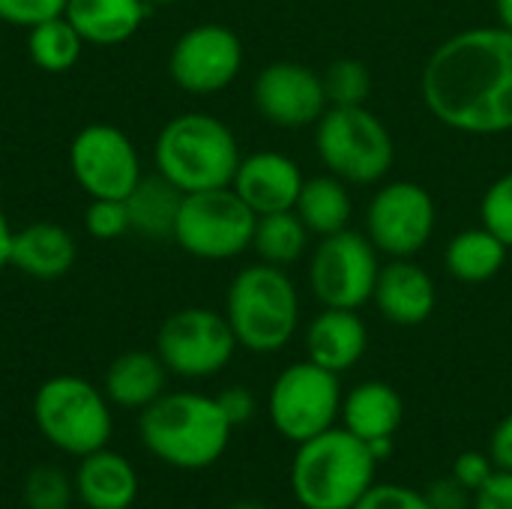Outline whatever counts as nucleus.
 I'll use <instances>...</instances> for the list:
<instances>
[{
	"label": "nucleus",
	"mask_w": 512,
	"mask_h": 509,
	"mask_svg": "<svg viewBox=\"0 0 512 509\" xmlns=\"http://www.w3.org/2000/svg\"><path fill=\"white\" fill-rule=\"evenodd\" d=\"M378 459L369 444L342 429H327L297 444L291 492L303 509H354L375 486Z\"/></svg>",
	"instance_id": "nucleus-3"
},
{
	"label": "nucleus",
	"mask_w": 512,
	"mask_h": 509,
	"mask_svg": "<svg viewBox=\"0 0 512 509\" xmlns=\"http://www.w3.org/2000/svg\"><path fill=\"white\" fill-rule=\"evenodd\" d=\"M225 318L240 348L252 354L282 351L300 324V297L285 267L264 261L243 267L228 285Z\"/></svg>",
	"instance_id": "nucleus-5"
},
{
	"label": "nucleus",
	"mask_w": 512,
	"mask_h": 509,
	"mask_svg": "<svg viewBox=\"0 0 512 509\" xmlns=\"http://www.w3.org/2000/svg\"><path fill=\"white\" fill-rule=\"evenodd\" d=\"M378 249L366 231H336L321 237L309 258V291L324 309H363L372 303L381 273Z\"/></svg>",
	"instance_id": "nucleus-10"
},
{
	"label": "nucleus",
	"mask_w": 512,
	"mask_h": 509,
	"mask_svg": "<svg viewBox=\"0 0 512 509\" xmlns=\"http://www.w3.org/2000/svg\"><path fill=\"white\" fill-rule=\"evenodd\" d=\"M216 402H219V408L225 411V417H228V423L234 429L249 423L252 414H255V396L246 387H228V390H222L216 396Z\"/></svg>",
	"instance_id": "nucleus-37"
},
{
	"label": "nucleus",
	"mask_w": 512,
	"mask_h": 509,
	"mask_svg": "<svg viewBox=\"0 0 512 509\" xmlns=\"http://www.w3.org/2000/svg\"><path fill=\"white\" fill-rule=\"evenodd\" d=\"M372 303L384 321L396 327H420L435 315L438 288L429 270L414 258H390L381 264Z\"/></svg>",
	"instance_id": "nucleus-17"
},
{
	"label": "nucleus",
	"mask_w": 512,
	"mask_h": 509,
	"mask_svg": "<svg viewBox=\"0 0 512 509\" xmlns=\"http://www.w3.org/2000/svg\"><path fill=\"white\" fill-rule=\"evenodd\" d=\"M474 509H512V474L495 471L492 480L474 492Z\"/></svg>",
	"instance_id": "nucleus-36"
},
{
	"label": "nucleus",
	"mask_w": 512,
	"mask_h": 509,
	"mask_svg": "<svg viewBox=\"0 0 512 509\" xmlns=\"http://www.w3.org/2000/svg\"><path fill=\"white\" fill-rule=\"evenodd\" d=\"M147 0H69L66 18L90 45H120L147 18Z\"/></svg>",
	"instance_id": "nucleus-22"
},
{
	"label": "nucleus",
	"mask_w": 512,
	"mask_h": 509,
	"mask_svg": "<svg viewBox=\"0 0 512 509\" xmlns=\"http://www.w3.org/2000/svg\"><path fill=\"white\" fill-rule=\"evenodd\" d=\"M165 363L150 351H126L105 372V396L117 408L144 411L165 393Z\"/></svg>",
	"instance_id": "nucleus-23"
},
{
	"label": "nucleus",
	"mask_w": 512,
	"mask_h": 509,
	"mask_svg": "<svg viewBox=\"0 0 512 509\" xmlns=\"http://www.w3.org/2000/svg\"><path fill=\"white\" fill-rule=\"evenodd\" d=\"M84 228L96 240L123 237L126 231H132L126 201H120V198H90V204L84 210Z\"/></svg>",
	"instance_id": "nucleus-32"
},
{
	"label": "nucleus",
	"mask_w": 512,
	"mask_h": 509,
	"mask_svg": "<svg viewBox=\"0 0 512 509\" xmlns=\"http://www.w3.org/2000/svg\"><path fill=\"white\" fill-rule=\"evenodd\" d=\"M435 120L465 135L512 132V33L471 27L441 42L420 75Z\"/></svg>",
	"instance_id": "nucleus-1"
},
{
	"label": "nucleus",
	"mask_w": 512,
	"mask_h": 509,
	"mask_svg": "<svg viewBox=\"0 0 512 509\" xmlns=\"http://www.w3.org/2000/svg\"><path fill=\"white\" fill-rule=\"evenodd\" d=\"M489 459L495 462L498 471H510L512 474V414H507V417L498 423V429L492 432Z\"/></svg>",
	"instance_id": "nucleus-39"
},
{
	"label": "nucleus",
	"mask_w": 512,
	"mask_h": 509,
	"mask_svg": "<svg viewBox=\"0 0 512 509\" xmlns=\"http://www.w3.org/2000/svg\"><path fill=\"white\" fill-rule=\"evenodd\" d=\"M231 509H270V507H264V504H258V501H240V504H234Z\"/></svg>",
	"instance_id": "nucleus-42"
},
{
	"label": "nucleus",
	"mask_w": 512,
	"mask_h": 509,
	"mask_svg": "<svg viewBox=\"0 0 512 509\" xmlns=\"http://www.w3.org/2000/svg\"><path fill=\"white\" fill-rule=\"evenodd\" d=\"M237 351V336L222 312L189 306L168 315L156 333V354L180 378H210Z\"/></svg>",
	"instance_id": "nucleus-11"
},
{
	"label": "nucleus",
	"mask_w": 512,
	"mask_h": 509,
	"mask_svg": "<svg viewBox=\"0 0 512 509\" xmlns=\"http://www.w3.org/2000/svg\"><path fill=\"white\" fill-rule=\"evenodd\" d=\"M240 159L234 132L219 117L201 111L171 117L153 144L156 171L183 195L231 186Z\"/></svg>",
	"instance_id": "nucleus-4"
},
{
	"label": "nucleus",
	"mask_w": 512,
	"mask_h": 509,
	"mask_svg": "<svg viewBox=\"0 0 512 509\" xmlns=\"http://www.w3.org/2000/svg\"><path fill=\"white\" fill-rule=\"evenodd\" d=\"M339 417L351 435L372 444V441L396 438L402 417H405V405H402V396L390 384L363 381L342 399Z\"/></svg>",
	"instance_id": "nucleus-21"
},
{
	"label": "nucleus",
	"mask_w": 512,
	"mask_h": 509,
	"mask_svg": "<svg viewBox=\"0 0 512 509\" xmlns=\"http://www.w3.org/2000/svg\"><path fill=\"white\" fill-rule=\"evenodd\" d=\"M258 114L279 129H306L330 108L321 75L294 60H276L264 66L252 84Z\"/></svg>",
	"instance_id": "nucleus-15"
},
{
	"label": "nucleus",
	"mask_w": 512,
	"mask_h": 509,
	"mask_svg": "<svg viewBox=\"0 0 512 509\" xmlns=\"http://www.w3.org/2000/svg\"><path fill=\"white\" fill-rule=\"evenodd\" d=\"M498 468H495V462L489 459V453H477V450H468V453H462L456 462H453V477L474 495L477 489H483L489 480H492V474H495Z\"/></svg>",
	"instance_id": "nucleus-35"
},
{
	"label": "nucleus",
	"mask_w": 512,
	"mask_h": 509,
	"mask_svg": "<svg viewBox=\"0 0 512 509\" xmlns=\"http://www.w3.org/2000/svg\"><path fill=\"white\" fill-rule=\"evenodd\" d=\"M342 384L336 372L321 369L312 360L294 363L279 372L270 387L267 411L273 429L291 441L303 444L336 426L342 414Z\"/></svg>",
	"instance_id": "nucleus-9"
},
{
	"label": "nucleus",
	"mask_w": 512,
	"mask_h": 509,
	"mask_svg": "<svg viewBox=\"0 0 512 509\" xmlns=\"http://www.w3.org/2000/svg\"><path fill=\"white\" fill-rule=\"evenodd\" d=\"M24 504L27 509H69L72 483L54 465H36L24 480Z\"/></svg>",
	"instance_id": "nucleus-30"
},
{
	"label": "nucleus",
	"mask_w": 512,
	"mask_h": 509,
	"mask_svg": "<svg viewBox=\"0 0 512 509\" xmlns=\"http://www.w3.org/2000/svg\"><path fill=\"white\" fill-rule=\"evenodd\" d=\"M150 6H168V3H180V0H147Z\"/></svg>",
	"instance_id": "nucleus-43"
},
{
	"label": "nucleus",
	"mask_w": 512,
	"mask_h": 509,
	"mask_svg": "<svg viewBox=\"0 0 512 509\" xmlns=\"http://www.w3.org/2000/svg\"><path fill=\"white\" fill-rule=\"evenodd\" d=\"M324 93L330 105H366L372 93V72L363 60L354 57H339L333 60L324 75Z\"/></svg>",
	"instance_id": "nucleus-29"
},
{
	"label": "nucleus",
	"mask_w": 512,
	"mask_h": 509,
	"mask_svg": "<svg viewBox=\"0 0 512 509\" xmlns=\"http://www.w3.org/2000/svg\"><path fill=\"white\" fill-rule=\"evenodd\" d=\"M180 201H183V192L171 180H165L159 171L156 177H141L135 189L126 195L129 228L144 237H171Z\"/></svg>",
	"instance_id": "nucleus-26"
},
{
	"label": "nucleus",
	"mask_w": 512,
	"mask_h": 509,
	"mask_svg": "<svg viewBox=\"0 0 512 509\" xmlns=\"http://www.w3.org/2000/svg\"><path fill=\"white\" fill-rule=\"evenodd\" d=\"M294 213L303 219L309 234L318 237V240L351 228L354 201H351L348 183L339 180L330 171L318 174V177H306L303 189H300V198L294 204Z\"/></svg>",
	"instance_id": "nucleus-24"
},
{
	"label": "nucleus",
	"mask_w": 512,
	"mask_h": 509,
	"mask_svg": "<svg viewBox=\"0 0 512 509\" xmlns=\"http://www.w3.org/2000/svg\"><path fill=\"white\" fill-rule=\"evenodd\" d=\"M426 498H429L432 509H468L474 504V495L456 477L432 483L429 492H426Z\"/></svg>",
	"instance_id": "nucleus-38"
},
{
	"label": "nucleus",
	"mask_w": 512,
	"mask_h": 509,
	"mask_svg": "<svg viewBox=\"0 0 512 509\" xmlns=\"http://www.w3.org/2000/svg\"><path fill=\"white\" fill-rule=\"evenodd\" d=\"M354 509H432L426 492L399 483H375Z\"/></svg>",
	"instance_id": "nucleus-33"
},
{
	"label": "nucleus",
	"mask_w": 512,
	"mask_h": 509,
	"mask_svg": "<svg viewBox=\"0 0 512 509\" xmlns=\"http://www.w3.org/2000/svg\"><path fill=\"white\" fill-rule=\"evenodd\" d=\"M69 0H0V21L15 27H36L66 12Z\"/></svg>",
	"instance_id": "nucleus-34"
},
{
	"label": "nucleus",
	"mask_w": 512,
	"mask_h": 509,
	"mask_svg": "<svg viewBox=\"0 0 512 509\" xmlns=\"http://www.w3.org/2000/svg\"><path fill=\"white\" fill-rule=\"evenodd\" d=\"M75 240L63 225L33 222L12 234L9 264L33 279H60L75 264Z\"/></svg>",
	"instance_id": "nucleus-20"
},
{
	"label": "nucleus",
	"mask_w": 512,
	"mask_h": 509,
	"mask_svg": "<svg viewBox=\"0 0 512 509\" xmlns=\"http://www.w3.org/2000/svg\"><path fill=\"white\" fill-rule=\"evenodd\" d=\"M480 225H486L507 249H512V171L501 174L480 201Z\"/></svg>",
	"instance_id": "nucleus-31"
},
{
	"label": "nucleus",
	"mask_w": 512,
	"mask_h": 509,
	"mask_svg": "<svg viewBox=\"0 0 512 509\" xmlns=\"http://www.w3.org/2000/svg\"><path fill=\"white\" fill-rule=\"evenodd\" d=\"M138 432L159 462L180 471H201L222 459L234 426L213 396L162 393L141 411Z\"/></svg>",
	"instance_id": "nucleus-2"
},
{
	"label": "nucleus",
	"mask_w": 512,
	"mask_h": 509,
	"mask_svg": "<svg viewBox=\"0 0 512 509\" xmlns=\"http://www.w3.org/2000/svg\"><path fill=\"white\" fill-rule=\"evenodd\" d=\"M309 228L294 210H279L255 219L252 249L264 264L273 267H291L297 264L309 249Z\"/></svg>",
	"instance_id": "nucleus-27"
},
{
	"label": "nucleus",
	"mask_w": 512,
	"mask_h": 509,
	"mask_svg": "<svg viewBox=\"0 0 512 509\" xmlns=\"http://www.w3.org/2000/svg\"><path fill=\"white\" fill-rule=\"evenodd\" d=\"M507 255L510 249L486 225H480V228H465L450 237L444 249V264L456 282L483 285V282H492L504 270Z\"/></svg>",
	"instance_id": "nucleus-25"
},
{
	"label": "nucleus",
	"mask_w": 512,
	"mask_h": 509,
	"mask_svg": "<svg viewBox=\"0 0 512 509\" xmlns=\"http://www.w3.org/2000/svg\"><path fill=\"white\" fill-rule=\"evenodd\" d=\"M81 48H84V39L78 36V30L69 24L66 15L48 18V21L30 27V33H27L30 60L45 72L72 69L81 57Z\"/></svg>",
	"instance_id": "nucleus-28"
},
{
	"label": "nucleus",
	"mask_w": 512,
	"mask_h": 509,
	"mask_svg": "<svg viewBox=\"0 0 512 509\" xmlns=\"http://www.w3.org/2000/svg\"><path fill=\"white\" fill-rule=\"evenodd\" d=\"M69 168L75 183L90 198L126 201V195L144 177L135 144L108 123H90L72 138Z\"/></svg>",
	"instance_id": "nucleus-13"
},
{
	"label": "nucleus",
	"mask_w": 512,
	"mask_h": 509,
	"mask_svg": "<svg viewBox=\"0 0 512 509\" xmlns=\"http://www.w3.org/2000/svg\"><path fill=\"white\" fill-rule=\"evenodd\" d=\"M495 12H498V27L512 33V0H495Z\"/></svg>",
	"instance_id": "nucleus-41"
},
{
	"label": "nucleus",
	"mask_w": 512,
	"mask_h": 509,
	"mask_svg": "<svg viewBox=\"0 0 512 509\" xmlns=\"http://www.w3.org/2000/svg\"><path fill=\"white\" fill-rule=\"evenodd\" d=\"M75 495L87 509H129L138 498V474L123 456L96 450L78 465Z\"/></svg>",
	"instance_id": "nucleus-19"
},
{
	"label": "nucleus",
	"mask_w": 512,
	"mask_h": 509,
	"mask_svg": "<svg viewBox=\"0 0 512 509\" xmlns=\"http://www.w3.org/2000/svg\"><path fill=\"white\" fill-rule=\"evenodd\" d=\"M255 213L231 189L186 192L174 222V243L201 261H228L252 249Z\"/></svg>",
	"instance_id": "nucleus-8"
},
{
	"label": "nucleus",
	"mask_w": 512,
	"mask_h": 509,
	"mask_svg": "<svg viewBox=\"0 0 512 509\" xmlns=\"http://www.w3.org/2000/svg\"><path fill=\"white\" fill-rule=\"evenodd\" d=\"M12 228H9V222H6V213L0 210V270L9 264V255H12Z\"/></svg>",
	"instance_id": "nucleus-40"
},
{
	"label": "nucleus",
	"mask_w": 512,
	"mask_h": 509,
	"mask_svg": "<svg viewBox=\"0 0 512 509\" xmlns=\"http://www.w3.org/2000/svg\"><path fill=\"white\" fill-rule=\"evenodd\" d=\"M243 69V42L225 24H198L186 30L168 57L174 84L186 93H219L234 84Z\"/></svg>",
	"instance_id": "nucleus-14"
},
{
	"label": "nucleus",
	"mask_w": 512,
	"mask_h": 509,
	"mask_svg": "<svg viewBox=\"0 0 512 509\" xmlns=\"http://www.w3.org/2000/svg\"><path fill=\"white\" fill-rule=\"evenodd\" d=\"M33 423L51 447L84 459L111 438L108 396L75 375L48 378L33 396Z\"/></svg>",
	"instance_id": "nucleus-7"
},
{
	"label": "nucleus",
	"mask_w": 512,
	"mask_h": 509,
	"mask_svg": "<svg viewBox=\"0 0 512 509\" xmlns=\"http://www.w3.org/2000/svg\"><path fill=\"white\" fill-rule=\"evenodd\" d=\"M369 348L366 321L357 309H321L306 327V360L327 372L354 369Z\"/></svg>",
	"instance_id": "nucleus-18"
},
{
	"label": "nucleus",
	"mask_w": 512,
	"mask_h": 509,
	"mask_svg": "<svg viewBox=\"0 0 512 509\" xmlns=\"http://www.w3.org/2000/svg\"><path fill=\"white\" fill-rule=\"evenodd\" d=\"M303 180L306 177L291 156L276 150H258L240 159L231 189L246 201L255 216H267L279 210H294Z\"/></svg>",
	"instance_id": "nucleus-16"
},
{
	"label": "nucleus",
	"mask_w": 512,
	"mask_h": 509,
	"mask_svg": "<svg viewBox=\"0 0 512 509\" xmlns=\"http://www.w3.org/2000/svg\"><path fill=\"white\" fill-rule=\"evenodd\" d=\"M315 153L348 186H375L396 165V141L366 105H330L315 123Z\"/></svg>",
	"instance_id": "nucleus-6"
},
{
	"label": "nucleus",
	"mask_w": 512,
	"mask_h": 509,
	"mask_svg": "<svg viewBox=\"0 0 512 509\" xmlns=\"http://www.w3.org/2000/svg\"><path fill=\"white\" fill-rule=\"evenodd\" d=\"M438 222L435 198L414 180L384 183L366 207V237L387 258L420 255Z\"/></svg>",
	"instance_id": "nucleus-12"
}]
</instances>
